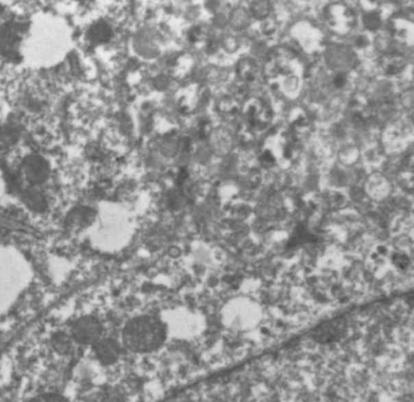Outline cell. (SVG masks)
Returning <instances> with one entry per match:
<instances>
[{
  "mask_svg": "<svg viewBox=\"0 0 414 402\" xmlns=\"http://www.w3.org/2000/svg\"><path fill=\"white\" fill-rule=\"evenodd\" d=\"M165 323L152 316H140L127 322L123 331V340L135 353H151L165 343Z\"/></svg>",
  "mask_w": 414,
  "mask_h": 402,
  "instance_id": "obj_1",
  "label": "cell"
},
{
  "mask_svg": "<svg viewBox=\"0 0 414 402\" xmlns=\"http://www.w3.org/2000/svg\"><path fill=\"white\" fill-rule=\"evenodd\" d=\"M101 332V323L97 318L85 316L75 323L72 329V337L80 344H94L100 338Z\"/></svg>",
  "mask_w": 414,
  "mask_h": 402,
  "instance_id": "obj_2",
  "label": "cell"
},
{
  "mask_svg": "<svg viewBox=\"0 0 414 402\" xmlns=\"http://www.w3.org/2000/svg\"><path fill=\"white\" fill-rule=\"evenodd\" d=\"M345 333L346 320L340 318L328 321V322L322 323L321 326L313 331L311 335L316 342L326 344V343L338 342L345 335Z\"/></svg>",
  "mask_w": 414,
  "mask_h": 402,
  "instance_id": "obj_3",
  "label": "cell"
},
{
  "mask_svg": "<svg viewBox=\"0 0 414 402\" xmlns=\"http://www.w3.org/2000/svg\"><path fill=\"white\" fill-rule=\"evenodd\" d=\"M21 27L16 23H6L0 27V54L5 58L17 56V48L20 43Z\"/></svg>",
  "mask_w": 414,
  "mask_h": 402,
  "instance_id": "obj_4",
  "label": "cell"
},
{
  "mask_svg": "<svg viewBox=\"0 0 414 402\" xmlns=\"http://www.w3.org/2000/svg\"><path fill=\"white\" fill-rule=\"evenodd\" d=\"M23 170L32 184H42L48 179L49 165L40 156H28L23 162Z\"/></svg>",
  "mask_w": 414,
  "mask_h": 402,
  "instance_id": "obj_5",
  "label": "cell"
},
{
  "mask_svg": "<svg viewBox=\"0 0 414 402\" xmlns=\"http://www.w3.org/2000/svg\"><path fill=\"white\" fill-rule=\"evenodd\" d=\"M94 351H95L97 360L103 365L114 364L121 354L119 345L113 339H103L100 342H96Z\"/></svg>",
  "mask_w": 414,
  "mask_h": 402,
  "instance_id": "obj_6",
  "label": "cell"
},
{
  "mask_svg": "<svg viewBox=\"0 0 414 402\" xmlns=\"http://www.w3.org/2000/svg\"><path fill=\"white\" fill-rule=\"evenodd\" d=\"M248 116L253 126L263 129L270 123V107L267 106L264 101H252L248 106Z\"/></svg>",
  "mask_w": 414,
  "mask_h": 402,
  "instance_id": "obj_7",
  "label": "cell"
},
{
  "mask_svg": "<svg viewBox=\"0 0 414 402\" xmlns=\"http://www.w3.org/2000/svg\"><path fill=\"white\" fill-rule=\"evenodd\" d=\"M88 36L90 38L91 42H107L112 36L111 27L106 25V23H103V22L96 23V25L91 27Z\"/></svg>",
  "mask_w": 414,
  "mask_h": 402,
  "instance_id": "obj_8",
  "label": "cell"
},
{
  "mask_svg": "<svg viewBox=\"0 0 414 402\" xmlns=\"http://www.w3.org/2000/svg\"><path fill=\"white\" fill-rule=\"evenodd\" d=\"M23 201L26 202L27 206L32 208L36 212H42L45 209V200L37 191L28 190L23 193Z\"/></svg>",
  "mask_w": 414,
  "mask_h": 402,
  "instance_id": "obj_9",
  "label": "cell"
},
{
  "mask_svg": "<svg viewBox=\"0 0 414 402\" xmlns=\"http://www.w3.org/2000/svg\"><path fill=\"white\" fill-rule=\"evenodd\" d=\"M51 345H53V349L56 350V353L60 355H67L72 349L71 338L67 334L62 333V332L53 334V338H51Z\"/></svg>",
  "mask_w": 414,
  "mask_h": 402,
  "instance_id": "obj_10",
  "label": "cell"
},
{
  "mask_svg": "<svg viewBox=\"0 0 414 402\" xmlns=\"http://www.w3.org/2000/svg\"><path fill=\"white\" fill-rule=\"evenodd\" d=\"M404 62L402 58H393V61H390L385 66V73L395 74L401 72L404 67Z\"/></svg>",
  "mask_w": 414,
  "mask_h": 402,
  "instance_id": "obj_11",
  "label": "cell"
},
{
  "mask_svg": "<svg viewBox=\"0 0 414 402\" xmlns=\"http://www.w3.org/2000/svg\"><path fill=\"white\" fill-rule=\"evenodd\" d=\"M32 401H66V399L60 395H42L37 399H33Z\"/></svg>",
  "mask_w": 414,
  "mask_h": 402,
  "instance_id": "obj_12",
  "label": "cell"
},
{
  "mask_svg": "<svg viewBox=\"0 0 414 402\" xmlns=\"http://www.w3.org/2000/svg\"><path fill=\"white\" fill-rule=\"evenodd\" d=\"M334 84L337 85V86H343V85L345 84V78H344L343 75L337 77L334 80Z\"/></svg>",
  "mask_w": 414,
  "mask_h": 402,
  "instance_id": "obj_13",
  "label": "cell"
}]
</instances>
